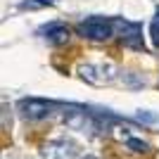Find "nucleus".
I'll list each match as a JSON object with an SVG mask.
<instances>
[{"mask_svg": "<svg viewBox=\"0 0 159 159\" xmlns=\"http://www.w3.org/2000/svg\"><path fill=\"white\" fill-rule=\"evenodd\" d=\"M79 74L90 86H105V83H112L119 76V69L114 62H98V64H81Z\"/></svg>", "mask_w": 159, "mask_h": 159, "instance_id": "1", "label": "nucleus"}, {"mask_svg": "<svg viewBox=\"0 0 159 159\" xmlns=\"http://www.w3.org/2000/svg\"><path fill=\"white\" fill-rule=\"evenodd\" d=\"M114 26H116L114 19L88 17L86 21H81L79 26H76V31H79V36H83V38H88V40H107L114 33Z\"/></svg>", "mask_w": 159, "mask_h": 159, "instance_id": "2", "label": "nucleus"}, {"mask_svg": "<svg viewBox=\"0 0 159 159\" xmlns=\"http://www.w3.org/2000/svg\"><path fill=\"white\" fill-rule=\"evenodd\" d=\"M62 121H64L66 128H71V131H98V119H95L90 112L86 109H81V107H64V112H62Z\"/></svg>", "mask_w": 159, "mask_h": 159, "instance_id": "3", "label": "nucleus"}, {"mask_svg": "<svg viewBox=\"0 0 159 159\" xmlns=\"http://www.w3.org/2000/svg\"><path fill=\"white\" fill-rule=\"evenodd\" d=\"M52 109H55V102L43 100V98H24L19 102V114L24 119H29V121L45 119V116L52 114Z\"/></svg>", "mask_w": 159, "mask_h": 159, "instance_id": "4", "label": "nucleus"}, {"mask_svg": "<svg viewBox=\"0 0 159 159\" xmlns=\"http://www.w3.org/2000/svg\"><path fill=\"white\" fill-rule=\"evenodd\" d=\"M40 154H43V159H76L79 147L66 138H57V140L45 143L43 150H40Z\"/></svg>", "mask_w": 159, "mask_h": 159, "instance_id": "5", "label": "nucleus"}, {"mask_svg": "<svg viewBox=\"0 0 159 159\" xmlns=\"http://www.w3.org/2000/svg\"><path fill=\"white\" fill-rule=\"evenodd\" d=\"M116 26L121 29V43L128 48H135V50H143V26L135 24V21H121V19H114Z\"/></svg>", "mask_w": 159, "mask_h": 159, "instance_id": "6", "label": "nucleus"}, {"mask_svg": "<svg viewBox=\"0 0 159 159\" xmlns=\"http://www.w3.org/2000/svg\"><path fill=\"white\" fill-rule=\"evenodd\" d=\"M38 33L48 40V43H52V45H62V43L69 40V29H66L64 24H60V21H50V24L43 26Z\"/></svg>", "mask_w": 159, "mask_h": 159, "instance_id": "7", "label": "nucleus"}, {"mask_svg": "<svg viewBox=\"0 0 159 159\" xmlns=\"http://www.w3.org/2000/svg\"><path fill=\"white\" fill-rule=\"evenodd\" d=\"M135 121L143 124V126H150V128H159V114L150 112V109H138L135 112Z\"/></svg>", "mask_w": 159, "mask_h": 159, "instance_id": "8", "label": "nucleus"}, {"mask_svg": "<svg viewBox=\"0 0 159 159\" xmlns=\"http://www.w3.org/2000/svg\"><path fill=\"white\" fill-rule=\"evenodd\" d=\"M121 81H124L126 86H131V88H143L145 86V79H143L140 74H135V71H121Z\"/></svg>", "mask_w": 159, "mask_h": 159, "instance_id": "9", "label": "nucleus"}, {"mask_svg": "<svg viewBox=\"0 0 159 159\" xmlns=\"http://www.w3.org/2000/svg\"><path fill=\"white\" fill-rule=\"evenodd\" d=\"M57 0H21L19 2V10H43V7H50L55 5Z\"/></svg>", "mask_w": 159, "mask_h": 159, "instance_id": "10", "label": "nucleus"}, {"mask_svg": "<svg viewBox=\"0 0 159 159\" xmlns=\"http://www.w3.org/2000/svg\"><path fill=\"white\" fill-rule=\"evenodd\" d=\"M126 145H128V150H133V152H147V150H150V145H147L145 140H138V138H128Z\"/></svg>", "mask_w": 159, "mask_h": 159, "instance_id": "11", "label": "nucleus"}, {"mask_svg": "<svg viewBox=\"0 0 159 159\" xmlns=\"http://www.w3.org/2000/svg\"><path fill=\"white\" fill-rule=\"evenodd\" d=\"M150 36H152L154 48H159V7H157V17L152 19V26H150Z\"/></svg>", "mask_w": 159, "mask_h": 159, "instance_id": "12", "label": "nucleus"}, {"mask_svg": "<svg viewBox=\"0 0 159 159\" xmlns=\"http://www.w3.org/2000/svg\"><path fill=\"white\" fill-rule=\"evenodd\" d=\"M81 159H98V157H90V154H86V157H81Z\"/></svg>", "mask_w": 159, "mask_h": 159, "instance_id": "13", "label": "nucleus"}]
</instances>
